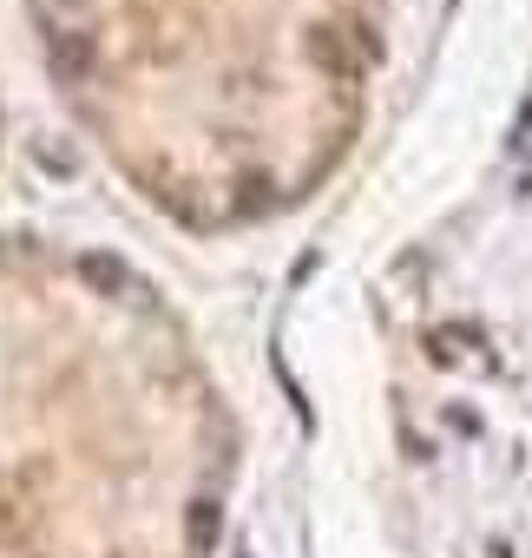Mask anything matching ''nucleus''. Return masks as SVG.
Wrapping results in <instances>:
<instances>
[{
	"label": "nucleus",
	"mask_w": 532,
	"mask_h": 558,
	"mask_svg": "<svg viewBox=\"0 0 532 558\" xmlns=\"http://www.w3.org/2000/svg\"><path fill=\"white\" fill-rule=\"evenodd\" d=\"M80 269L93 276V283H99V290H119V276H125V269H119L112 256H80Z\"/></svg>",
	"instance_id": "obj_1"
},
{
	"label": "nucleus",
	"mask_w": 532,
	"mask_h": 558,
	"mask_svg": "<svg viewBox=\"0 0 532 558\" xmlns=\"http://www.w3.org/2000/svg\"><path fill=\"white\" fill-rule=\"evenodd\" d=\"M191 532H197V545H210V532H217V506H210V499L191 506Z\"/></svg>",
	"instance_id": "obj_2"
}]
</instances>
